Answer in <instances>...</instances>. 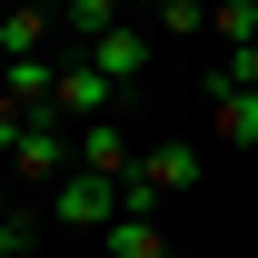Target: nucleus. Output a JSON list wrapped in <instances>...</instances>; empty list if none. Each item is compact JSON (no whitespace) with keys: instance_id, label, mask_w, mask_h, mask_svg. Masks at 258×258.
<instances>
[{"instance_id":"obj_1","label":"nucleus","mask_w":258,"mask_h":258,"mask_svg":"<svg viewBox=\"0 0 258 258\" xmlns=\"http://www.w3.org/2000/svg\"><path fill=\"white\" fill-rule=\"evenodd\" d=\"M199 179H209V149L199 139H139V169L119 179V209L159 219V199H189Z\"/></svg>"},{"instance_id":"obj_2","label":"nucleus","mask_w":258,"mask_h":258,"mask_svg":"<svg viewBox=\"0 0 258 258\" xmlns=\"http://www.w3.org/2000/svg\"><path fill=\"white\" fill-rule=\"evenodd\" d=\"M50 99H60V119H70V129H80V119H129V90L109 80V70L70 60V50H60V80H50Z\"/></svg>"},{"instance_id":"obj_3","label":"nucleus","mask_w":258,"mask_h":258,"mask_svg":"<svg viewBox=\"0 0 258 258\" xmlns=\"http://www.w3.org/2000/svg\"><path fill=\"white\" fill-rule=\"evenodd\" d=\"M50 219H60V228H90V238H99V228L119 219V179H99V169H70L60 189H50Z\"/></svg>"},{"instance_id":"obj_4","label":"nucleus","mask_w":258,"mask_h":258,"mask_svg":"<svg viewBox=\"0 0 258 258\" xmlns=\"http://www.w3.org/2000/svg\"><path fill=\"white\" fill-rule=\"evenodd\" d=\"M60 50V10L50 0H0V60H40Z\"/></svg>"},{"instance_id":"obj_5","label":"nucleus","mask_w":258,"mask_h":258,"mask_svg":"<svg viewBox=\"0 0 258 258\" xmlns=\"http://www.w3.org/2000/svg\"><path fill=\"white\" fill-rule=\"evenodd\" d=\"M70 169L129 179V169H139V129H129V119H80V159H70Z\"/></svg>"},{"instance_id":"obj_6","label":"nucleus","mask_w":258,"mask_h":258,"mask_svg":"<svg viewBox=\"0 0 258 258\" xmlns=\"http://www.w3.org/2000/svg\"><path fill=\"white\" fill-rule=\"evenodd\" d=\"M70 60H90V70H109V80H139V70H149V20H119V30H99L90 50H70Z\"/></svg>"},{"instance_id":"obj_7","label":"nucleus","mask_w":258,"mask_h":258,"mask_svg":"<svg viewBox=\"0 0 258 258\" xmlns=\"http://www.w3.org/2000/svg\"><path fill=\"white\" fill-rule=\"evenodd\" d=\"M209 139H228V149H258V90H228V80H209Z\"/></svg>"},{"instance_id":"obj_8","label":"nucleus","mask_w":258,"mask_h":258,"mask_svg":"<svg viewBox=\"0 0 258 258\" xmlns=\"http://www.w3.org/2000/svg\"><path fill=\"white\" fill-rule=\"evenodd\" d=\"M50 10H60V50H90L99 30L129 20V0H50Z\"/></svg>"},{"instance_id":"obj_9","label":"nucleus","mask_w":258,"mask_h":258,"mask_svg":"<svg viewBox=\"0 0 258 258\" xmlns=\"http://www.w3.org/2000/svg\"><path fill=\"white\" fill-rule=\"evenodd\" d=\"M99 248H109V258H179V248H169V228L139 219V209H119V219L99 228Z\"/></svg>"},{"instance_id":"obj_10","label":"nucleus","mask_w":258,"mask_h":258,"mask_svg":"<svg viewBox=\"0 0 258 258\" xmlns=\"http://www.w3.org/2000/svg\"><path fill=\"white\" fill-rule=\"evenodd\" d=\"M209 40L219 50H248L258 40V0H209Z\"/></svg>"},{"instance_id":"obj_11","label":"nucleus","mask_w":258,"mask_h":258,"mask_svg":"<svg viewBox=\"0 0 258 258\" xmlns=\"http://www.w3.org/2000/svg\"><path fill=\"white\" fill-rule=\"evenodd\" d=\"M149 30H159V40H199V30H209V0H159Z\"/></svg>"},{"instance_id":"obj_12","label":"nucleus","mask_w":258,"mask_h":258,"mask_svg":"<svg viewBox=\"0 0 258 258\" xmlns=\"http://www.w3.org/2000/svg\"><path fill=\"white\" fill-rule=\"evenodd\" d=\"M209 80H228V90H258V40H248V50H228V60L209 70Z\"/></svg>"},{"instance_id":"obj_13","label":"nucleus","mask_w":258,"mask_h":258,"mask_svg":"<svg viewBox=\"0 0 258 258\" xmlns=\"http://www.w3.org/2000/svg\"><path fill=\"white\" fill-rule=\"evenodd\" d=\"M20 139H30V109H20V99L0 90V159H10V149H20Z\"/></svg>"},{"instance_id":"obj_14","label":"nucleus","mask_w":258,"mask_h":258,"mask_svg":"<svg viewBox=\"0 0 258 258\" xmlns=\"http://www.w3.org/2000/svg\"><path fill=\"white\" fill-rule=\"evenodd\" d=\"M149 10H159V0H129V20H149Z\"/></svg>"}]
</instances>
